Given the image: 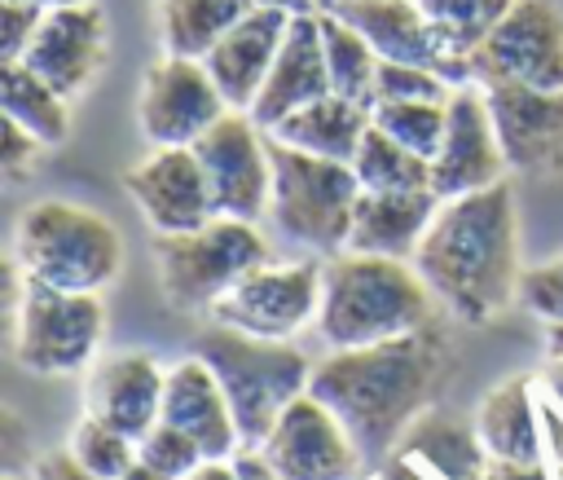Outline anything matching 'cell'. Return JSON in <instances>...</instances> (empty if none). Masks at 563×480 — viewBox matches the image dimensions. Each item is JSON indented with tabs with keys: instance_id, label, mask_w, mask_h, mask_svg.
Returning a JSON list of instances; mask_svg holds the SVG:
<instances>
[{
	"instance_id": "5",
	"label": "cell",
	"mask_w": 563,
	"mask_h": 480,
	"mask_svg": "<svg viewBox=\"0 0 563 480\" xmlns=\"http://www.w3.org/2000/svg\"><path fill=\"white\" fill-rule=\"evenodd\" d=\"M18 264L31 282L57 291H101L119 277L123 242L101 211L44 198L18 220Z\"/></svg>"
},
{
	"instance_id": "29",
	"label": "cell",
	"mask_w": 563,
	"mask_h": 480,
	"mask_svg": "<svg viewBox=\"0 0 563 480\" xmlns=\"http://www.w3.org/2000/svg\"><path fill=\"white\" fill-rule=\"evenodd\" d=\"M321 40H325V66H330V92L352 97L361 106H374V79L383 57L369 48V40L347 26L339 13L321 9Z\"/></svg>"
},
{
	"instance_id": "36",
	"label": "cell",
	"mask_w": 563,
	"mask_h": 480,
	"mask_svg": "<svg viewBox=\"0 0 563 480\" xmlns=\"http://www.w3.org/2000/svg\"><path fill=\"white\" fill-rule=\"evenodd\" d=\"M519 299L528 313H537L541 321H563V255L523 269L519 277Z\"/></svg>"
},
{
	"instance_id": "13",
	"label": "cell",
	"mask_w": 563,
	"mask_h": 480,
	"mask_svg": "<svg viewBox=\"0 0 563 480\" xmlns=\"http://www.w3.org/2000/svg\"><path fill=\"white\" fill-rule=\"evenodd\" d=\"M229 110L202 57H176L150 66L141 84V132L150 145H194L220 114Z\"/></svg>"
},
{
	"instance_id": "43",
	"label": "cell",
	"mask_w": 563,
	"mask_h": 480,
	"mask_svg": "<svg viewBox=\"0 0 563 480\" xmlns=\"http://www.w3.org/2000/svg\"><path fill=\"white\" fill-rule=\"evenodd\" d=\"M180 480H238V467H233V458H202L189 476H180Z\"/></svg>"
},
{
	"instance_id": "42",
	"label": "cell",
	"mask_w": 563,
	"mask_h": 480,
	"mask_svg": "<svg viewBox=\"0 0 563 480\" xmlns=\"http://www.w3.org/2000/svg\"><path fill=\"white\" fill-rule=\"evenodd\" d=\"M378 480H427V476H422V462H413L409 454H391L378 467Z\"/></svg>"
},
{
	"instance_id": "31",
	"label": "cell",
	"mask_w": 563,
	"mask_h": 480,
	"mask_svg": "<svg viewBox=\"0 0 563 480\" xmlns=\"http://www.w3.org/2000/svg\"><path fill=\"white\" fill-rule=\"evenodd\" d=\"M418 4L444 53L471 66V53L493 35V26L506 18L515 0H418Z\"/></svg>"
},
{
	"instance_id": "1",
	"label": "cell",
	"mask_w": 563,
	"mask_h": 480,
	"mask_svg": "<svg viewBox=\"0 0 563 480\" xmlns=\"http://www.w3.org/2000/svg\"><path fill=\"white\" fill-rule=\"evenodd\" d=\"M444 374V339L422 326L400 339L365 343V348H330L312 366L308 392L334 410L361 449L365 467H383L413 418L431 405Z\"/></svg>"
},
{
	"instance_id": "20",
	"label": "cell",
	"mask_w": 563,
	"mask_h": 480,
	"mask_svg": "<svg viewBox=\"0 0 563 480\" xmlns=\"http://www.w3.org/2000/svg\"><path fill=\"white\" fill-rule=\"evenodd\" d=\"M330 92V66H325V40H321V13L290 18L286 40L277 48V62L251 106V119L268 132L299 106Z\"/></svg>"
},
{
	"instance_id": "25",
	"label": "cell",
	"mask_w": 563,
	"mask_h": 480,
	"mask_svg": "<svg viewBox=\"0 0 563 480\" xmlns=\"http://www.w3.org/2000/svg\"><path fill=\"white\" fill-rule=\"evenodd\" d=\"M396 454H409L413 462L431 467L444 480H484L493 462V454L479 440V427H466L444 410H422Z\"/></svg>"
},
{
	"instance_id": "37",
	"label": "cell",
	"mask_w": 563,
	"mask_h": 480,
	"mask_svg": "<svg viewBox=\"0 0 563 480\" xmlns=\"http://www.w3.org/2000/svg\"><path fill=\"white\" fill-rule=\"evenodd\" d=\"M48 9L31 0H0V62H22Z\"/></svg>"
},
{
	"instance_id": "44",
	"label": "cell",
	"mask_w": 563,
	"mask_h": 480,
	"mask_svg": "<svg viewBox=\"0 0 563 480\" xmlns=\"http://www.w3.org/2000/svg\"><path fill=\"white\" fill-rule=\"evenodd\" d=\"M255 4L282 9V13H290V18H303V13H321V9H325V0H255Z\"/></svg>"
},
{
	"instance_id": "41",
	"label": "cell",
	"mask_w": 563,
	"mask_h": 480,
	"mask_svg": "<svg viewBox=\"0 0 563 480\" xmlns=\"http://www.w3.org/2000/svg\"><path fill=\"white\" fill-rule=\"evenodd\" d=\"M233 467H238V480H282L260 449H238L233 454Z\"/></svg>"
},
{
	"instance_id": "28",
	"label": "cell",
	"mask_w": 563,
	"mask_h": 480,
	"mask_svg": "<svg viewBox=\"0 0 563 480\" xmlns=\"http://www.w3.org/2000/svg\"><path fill=\"white\" fill-rule=\"evenodd\" d=\"M251 9L255 0H163L158 4L163 48L176 57H207Z\"/></svg>"
},
{
	"instance_id": "18",
	"label": "cell",
	"mask_w": 563,
	"mask_h": 480,
	"mask_svg": "<svg viewBox=\"0 0 563 480\" xmlns=\"http://www.w3.org/2000/svg\"><path fill=\"white\" fill-rule=\"evenodd\" d=\"M22 62L44 75L62 97H79L106 62V13L92 0L48 9Z\"/></svg>"
},
{
	"instance_id": "12",
	"label": "cell",
	"mask_w": 563,
	"mask_h": 480,
	"mask_svg": "<svg viewBox=\"0 0 563 480\" xmlns=\"http://www.w3.org/2000/svg\"><path fill=\"white\" fill-rule=\"evenodd\" d=\"M260 454L282 480H356V471L365 467L347 427L312 392L286 405V414L264 436Z\"/></svg>"
},
{
	"instance_id": "49",
	"label": "cell",
	"mask_w": 563,
	"mask_h": 480,
	"mask_svg": "<svg viewBox=\"0 0 563 480\" xmlns=\"http://www.w3.org/2000/svg\"><path fill=\"white\" fill-rule=\"evenodd\" d=\"M4 480H22V476H13V471H9V476H4Z\"/></svg>"
},
{
	"instance_id": "35",
	"label": "cell",
	"mask_w": 563,
	"mask_h": 480,
	"mask_svg": "<svg viewBox=\"0 0 563 480\" xmlns=\"http://www.w3.org/2000/svg\"><path fill=\"white\" fill-rule=\"evenodd\" d=\"M136 449H141V462H150V467H158V471H167V476H189L207 454L198 449V440L194 436H185L180 427H172L167 418H158L141 440H136Z\"/></svg>"
},
{
	"instance_id": "23",
	"label": "cell",
	"mask_w": 563,
	"mask_h": 480,
	"mask_svg": "<svg viewBox=\"0 0 563 480\" xmlns=\"http://www.w3.org/2000/svg\"><path fill=\"white\" fill-rule=\"evenodd\" d=\"M435 207H440L435 189H387V194L383 189H361L356 211H352L347 251L413 260Z\"/></svg>"
},
{
	"instance_id": "6",
	"label": "cell",
	"mask_w": 563,
	"mask_h": 480,
	"mask_svg": "<svg viewBox=\"0 0 563 480\" xmlns=\"http://www.w3.org/2000/svg\"><path fill=\"white\" fill-rule=\"evenodd\" d=\"M268 154H273L268 216H273L277 233L317 255L347 251L352 211L361 198V181H356L352 163L295 150V145L277 141L273 132H268Z\"/></svg>"
},
{
	"instance_id": "10",
	"label": "cell",
	"mask_w": 563,
	"mask_h": 480,
	"mask_svg": "<svg viewBox=\"0 0 563 480\" xmlns=\"http://www.w3.org/2000/svg\"><path fill=\"white\" fill-rule=\"evenodd\" d=\"M194 154L207 172L216 216L260 220L273 203V154L268 132L251 119V110H224L198 141Z\"/></svg>"
},
{
	"instance_id": "48",
	"label": "cell",
	"mask_w": 563,
	"mask_h": 480,
	"mask_svg": "<svg viewBox=\"0 0 563 480\" xmlns=\"http://www.w3.org/2000/svg\"><path fill=\"white\" fill-rule=\"evenodd\" d=\"M31 4H40V9H62V4H79V0H31Z\"/></svg>"
},
{
	"instance_id": "16",
	"label": "cell",
	"mask_w": 563,
	"mask_h": 480,
	"mask_svg": "<svg viewBox=\"0 0 563 480\" xmlns=\"http://www.w3.org/2000/svg\"><path fill=\"white\" fill-rule=\"evenodd\" d=\"M123 185L154 233H185L216 216L211 185L194 145H154V154L141 159L123 176Z\"/></svg>"
},
{
	"instance_id": "24",
	"label": "cell",
	"mask_w": 563,
	"mask_h": 480,
	"mask_svg": "<svg viewBox=\"0 0 563 480\" xmlns=\"http://www.w3.org/2000/svg\"><path fill=\"white\" fill-rule=\"evenodd\" d=\"M374 114L369 106L352 101V97H339V92H325L308 106H299L295 114H286L277 128H268L277 141L295 145V150H308V154H321V159H339V163H352L365 132H369Z\"/></svg>"
},
{
	"instance_id": "2",
	"label": "cell",
	"mask_w": 563,
	"mask_h": 480,
	"mask_svg": "<svg viewBox=\"0 0 563 480\" xmlns=\"http://www.w3.org/2000/svg\"><path fill=\"white\" fill-rule=\"evenodd\" d=\"M413 269L457 321H488L519 295V216L506 181L440 198Z\"/></svg>"
},
{
	"instance_id": "40",
	"label": "cell",
	"mask_w": 563,
	"mask_h": 480,
	"mask_svg": "<svg viewBox=\"0 0 563 480\" xmlns=\"http://www.w3.org/2000/svg\"><path fill=\"white\" fill-rule=\"evenodd\" d=\"M484 480H550L545 462H506V458H493Z\"/></svg>"
},
{
	"instance_id": "22",
	"label": "cell",
	"mask_w": 563,
	"mask_h": 480,
	"mask_svg": "<svg viewBox=\"0 0 563 480\" xmlns=\"http://www.w3.org/2000/svg\"><path fill=\"white\" fill-rule=\"evenodd\" d=\"M163 418L172 427H180L185 436H194L207 458H233L242 449V436H238L233 410L224 401V388H220V379L211 374V366L202 357H189V361L167 370Z\"/></svg>"
},
{
	"instance_id": "47",
	"label": "cell",
	"mask_w": 563,
	"mask_h": 480,
	"mask_svg": "<svg viewBox=\"0 0 563 480\" xmlns=\"http://www.w3.org/2000/svg\"><path fill=\"white\" fill-rule=\"evenodd\" d=\"M545 348H550V357H563V321H550V330H545Z\"/></svg>"
},
{
	"instance_id": "17",
	"label": "cell",
	"mask_w": 563,
	"mask_h": 480,
	"mask_svg": "<svg viewBox=\"0 0 563 480\" xmlns=\"http://www.w3.org/2000/svg\"><path fill=\"white\" fill-rule=\"evenodd\" d=\"M325 9L339 13L347 26H356L383 62L431 66L453 84H471V66L444 53L418 0H330Z\"/></svg>"
},
{
	"instance_id": "9",
	"label": "cell",
	"mask_w": 563,
	"mask_h": 480,
	"mask_svg": "<svg viewBox=\"0 0 563 480\" xmlns=\"http://www.w3.org/2000/svg\"><path fill=\"white\" fill-rule=\"evenodd\" d=\"M471 84L563 88V9L554 0H515L471 53Z\"/></svg>"
},
{
	"instance_id": "8",
	"label": "cell",
	"mask_w": 563,
	"mask_h": 480,
	"mask_svg": "<svg viewBox=\"0 0 563 480\" xmlns=\"http://www.w3.org/2000/svg\"><path fill=\"white\" fill-rule=\"evenodd\" d=\"M106 335V308L97 291H57L44 282H22L18 299V361L31 374L84 370Z\"/></svg>"
},
{
	"instance_id": "32",
	"label": "cell",
	"mask_w": 563,
	"mask_h": 480,
	"mask_svg": "<svg viewBox=\"0 0 563 480\" xmlns=\"http://www.w3.org/2000/svg\"><path fill=\"white\" fill-rule=\"evenodd\" d=\"M369 114H374V128H383L413 154L435 159V150L444 141L449 101H378V106H369Z\"/></svg>"
},
{
	"instance_id": "15",
	"label": "cell",
	"mask_w": 563,
	"mask_h": 480,
	"mask_svg": "<svg viewBox=\"0 0 563 480\" xmlns=\"http://www.w3.org/2000/svg\"><path fill=\"white\" fill-rule=\"evenodd\" d=\"M484 97L510 172L523 176L563 172V88L493 84L484 88Z\"/></svg>"
},
{
	"instance_id": "27",
	"label": "cell",
	"mask_w": 563,
	"mask_h": 480,
	"mask_svg": "<svg viewBox=\"0 0 563 480\" xmlns=\"http://www.w3.org/2000/svg\"><path fill=\"white\" fill-rule=\"evenodd\" d=\"M70 97H62L44 75H35L26 62H0V106L4 119L22 123L44 145H62L70 132Z\"/></svg>"
},
{
	"instance_id": "4",
	"label": "cell",
	"mask_w": 563,
	"mask_h": 480,
	"mask_svg": "<svg viewBox=\"0 0 563 480\" xmlns=\"http://www.w3.org/2000/svg\"><path fill=\"white\" fill-rule=\"evenodd\" d=\"M194 357H202L220 379L242 449H260L286 405L299 401L312 383V361L303 348H295L290 339L246 335L224 321H211L194 339Z\"/></svg>"
},
{
	"instance_id": "26",
	"label": "cell",
	"mask_w": 563,
	"mask_h": 480,
	"mask_svg": "<svg viewBox=\"0 0 563 480\" xmlns=\"http://www.w3.org/2000/svg\"><path fill=\"white\" fill-rule=\"evenodd\" d=\"M479 440L493 458L506 462H541V423H537V405H532V383L506 379L501 388H493L479 401Z\"/></svg>"
},
{
	"instance_id": "19",
	"label": "cell",
	"mask_w": 563,
	"mask_h": 480,
	"mask_svg": "<svg viewBox=\"0 0 563 480\" xmlns=\"http://www.w3.org/2000/svg\"><path fill=\"white\" fill-rule=\"evenodd\" d=\"M167 370L150 352H114L92 366L84 388V410L106 427L141 440L163 418Z\"/></svg>"
},
{
	"instance_id": "46",
	"label": "cell",
	"mask_w": 563,
	"mask_h": 480,
	"mask_svg": "<svg viewBox=\"0 0 563 480\" xmlns=\"http://www.w3.org/2000/svg\"><path fill=\"white\" fill-rule=\"evenodd\" d=\"M119 480H176V476H167V471H158V467H150V462H141V458H136Z\"/></svg>"
},
{
	"instance_id": "39",
	"label": "cell",
	"mask_w": 563,
	"mask_h": 480,
	"mask_svg": "<svg viewBox=\"0 0 563 480\" xmlns=\"http://www.w3.org/2000/svg\"><path fill=\"white\" fill-rule=\"evenodd\" d=\"M35 480H97L70 449H57V454H44L35 462Z\"/></svg>"
},
{
	"instance_id": "50",
	"label": "cell",
	"mask_w": 563,
	"mask_h": 480,
	"mask_svg": "<svg viewBox=\"0 0 563 480\" xmlns=\"http://www.w3.org/2000/svg\"><path fill=\"white\" fill-rule=\"evenodd\" d=\"M325 4H330V0H325Z\"/></svg>"
},
{
	"instance_id": "14",
	"label": "cell",
	"mask_w": 563,
	"mask_h": 480,
	"mask_svg": "<svg viewBox=\"0 0 563 480\" xmlns=\"http://www.w3.org/2000/svg\"><path fill=\"white\" fill-rule=\"evenodd\" d=\"M506 154L493 128V110L479 84H457L449 97L444 141L431 159V189L440 198H462L475 189H488L506 176Z\"/></svg>"
},
{
	"instance_id": "11",
	"label": "cell",
	"mask_w": 563,
	"mask_h": 480,
	"mask_svg": "<svg viewBox=\"0 0 563 480\" xmlns=\"http://www.w3.org/2000/svg\"><path fill=\"white\" fill-rule=\"evenodd\" d=\"M317 308H321V264L295 260V264L251 269L211 308V321H224V326H238L264 339H290L308 321H317Z\"/></svg>"
},
{
	"instance_id": "21",
	"label": "cell",
	"mask_w": 563,
	"mask_h": 480,
	"mask_svg": "<svg viewBox=\"0 0 563 480\" xmlns=\"http://www.w3.org/2000/svg\"><path fill=\"white\" fill-rule=\"evenodd\" d=\"M286 26H290V13L282 9H264L255 4L202 62L216 79V88L224 92L229 110H251L273 62H277V48L286 40Z\"/></svg>"
},
{
	"instance_id": "34",
	"label": "cell",
	"mask_w": 563,
	"mask_h": 480,
	"mask_svg": "<svg viewBox=\"0 0 563 480\" xmlns=\"http://www.w3.org/2000/svg\"><path fill=\"white\" fill-rule=\"evenodd\" d=\"M453 79H444L431 66H409V62H383L374 79V106L378 101H449Z\"/></svg>"
},
{
	"instance_id": "7",
	"label": "cell",
	"mask_w": 563,
	"mask_h": 480,
	"mask_svg": "<svg viewBox=\"0 0 563 480\" xmlns=\"http://www.w3.org/2000/svg\"><path fill=\"white\" fill-rule=\"evenodd\" d=\"M163 299L180 313H211L251 269L268 264V242L255 220L211 216L185 233H158Z\"/></svg>"
},
{
	"instance_id": "51",
	"label": "cell",
	"mask_w": 563,
	"mask_h": 480,
	"mask_svg": "<svg viewBox=\"0 0 563 480\" xmlns=\"http://www.w3.org/2000/svg\"><path fill=\"white\" fill-rule=\"evenodd\" d=\"M559 462H563V458H559Z\"/></svg>"
},
{
	"instance_id": "45",
	"label": "cell",
	"mask_w": 563,
	"mask_h": 480,
	"mask_svg": "<svg viewBox=\"0 0 563 480\" xmlns=\"http://www.w3.org/2000/svg\"><path fill=\"white\" fill-rule=\"evenodd\" d=\"M545 392L563 405V357H550V366H545Z\"/></svg>"
},
{
	"instance_id": "33",
	"label": "cell",
	"mask_w": 563,
	"mask_h": 480,
	"mask_svg": "<svg viewBox=\"0 0 563 480\" xmlns=\"http://www.w3.org/2000/svg\"><path fill=\"white\" fill-rule=\"evenodd\" d=\"M70 454H75L97 480H119V476L141 458V449H136L132 436L106 427V423L92 418V414H84L79 427L70 432Z\"/></svg>"
},
{
	"instance_id": "30",
	"label": "cell",
	"mask_w": 563,
	"mask_h": 480,
	"mask_svg": "<svg viewBox=\"0 0 563 480\" xmlns=\"http://www.w3.org/2000/svg\"><path fill=\"white\" fill-rule=\"evenodd\" d=\"M352 172L361 181V189H431V159L413 154L409 145H400L396 137H387L383 128L369 123L356 159H352Z\"/></svg>"
},
{
	"instance_id": "38",
	"label": "cell",
	"mask_w": 563,
	"mask_h": 480,
	"mask_svg": "<svg viewBox=\"0 0 563 480\" xmlns=\"http://www.w3.org/2000/svg\"><path fill=\"white\" fill-rule=\"evenodd\" d=\"M40 145H44L40 137H31L22 123L4 119V137H0V167H4V176H9V181H18V176L35 163Z\"/></svg>"
},
{
	"instance_id": "3",
	"label": "cell",
	"mask_w": 563,
	"mask_h": 480,
	"mask_svg": "<svg viewBox=\"0 0 563 480\" xmlns=\"http://www.w3.org/2000/svg\"><path fill=\"white\" fill-rule=\"evenodd\" d=\"M435 295L413 260L339 251L321 264L317 335L325 348H365L431 326Z\"/></svg>"
}]
</instances>
